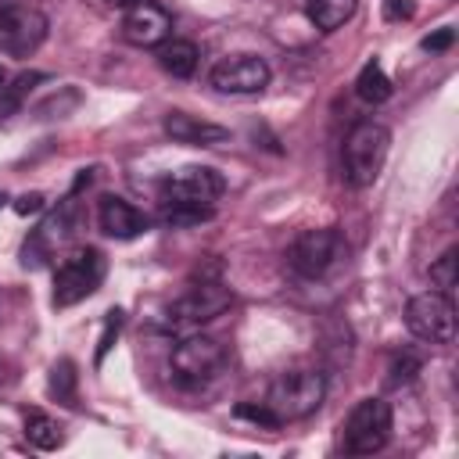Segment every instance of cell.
<instances>
[{"label":"cell","instance_id":"cell-13","mask_svg":"<svg viewBox=\"0 0 459 459\" xmlns=\"http://www.w3.org/2000/svg\"><path fill=\"white\" fill-rule=\"evenodd\" d=\"M172 36V14L154 4V0H140L133 7H126L122 18V39L133 47H161Z\"/></svg>","mask_w":459,"mask_h":459},{"label":"cell","instance_id":"cell-26","mask_svg":"<svg viewBox=\"0 0 459 459\" xmlns=\"http://www.w3.org/2000/svg\"><path fill=\"white\" fill-rule=\"evenodd\" d=\"M233 412H237L240 420H251V423H262V427H269V430H276V427H283V423H280V416H276V412H273V409H269L265 402H258V405H255V402H240V405H237Z\"/></svg>","mask_w":459,"mask_h":459},{"label":"cell","instance_id":"cell-24","mask_svg":"<svg viewBox=\"0 0 459 459\" xmlns=\"http://www.w3.org/2000/svg\"><path fill=\"white\" fill-rule=\"evenodd\" d=\"M75 104H79V90L65 86V90H61V97L54 93V97H47L43 104H36V118H65Z\"/></svg>","mask_w":459,"mask_h":459},{"label":"cell","instance_id":"cell-29","mask_svg":"<svg viewBox=\"0 0 459 459\" xmlns=\"http://www.w3.org/2000/svg\"><path fill=\"white\" fill-rule=\"evenodd\" d=\"M452 43H455V29H437V32L423 36V50H430V54H437V50H448Z\"/></svg>","mask_w":459,"mask_h":459},{"label":"cell","instance_id":"cell-22","mask_svg":"<svg viewBox=\"0 0 459 459\" xmlns=\"http://www.w3.org/2000/svg\"><path fill=\"white\" fill-rule=\"evenodd\" d=\"M75 387H79V373H75V362L72 359H57L50 366V377H47V391L61 402V405H79L75 402Z\"/></svg>","mask_w":459,"mask_h":459},{"label":"cell","instance_id":"cell-31","mask_svg":"<svg viewBox=\"0 0 459 459\" xmlns=\"http://www.w3.org/2000/svg\"><path fill=\"white\" fill-rule=\"evenodd\" d=\"M111 4H118V7H133V4H140V0H111Z\"/></svg>","mask_w":459,"mask_h":459},{"label":"cell","instance_id":"cell-4","mask_svg":"<svg viewBox=\"0 0 459 459\" xmlns=\"http://www.w3.org/2000/svg\"><path fill=\"white\" fill-rule=\"evenodd\" d=\"M169 369L179 384L201 387L226 369V344L219 337L190 330V333H183V341H176V348L169 355Z\"/></svg>","mask_w":459,"mask_h":459},{"label":"cell","instance_id":"cell-8","mask_svg":"<svg viewBox=\"0 0 459 459\" xmlns=\"http://www.w3.org/2000/svg\"><path fill=\"white\" fill-rule=\"evenodd\" d=\"M50 32V22L39 7L7 4L0 11V54L7 57H32Z\"/></svg>","mask_w":459,"mask_h":459},{"label":"cell","instance_id":"cell-10","mask_svg":"<svg viewBox=\"0 0 459 459\" xmlns=\"http://www.w3.org/2000/svg\"><path fill=\"white\" fill-rule=\"evenodd\" d=\"M337 251H341L337 230H330V226H323V230H301L290 240V247H287V265L301 280H319L337 262Z\"/></svg>","mask_w":459,"mask_h":459},{"label":"cell","instance_id":"cell-21","mask_svg":"<svg viewBox=\"0 0 459 459\" xmlns=\"http://www.w3.org/2000/svg\"><path fill=\"white\" fill-rule=\"evenodd\" d=\"M355 93H359V100H366V104H384V100H391L394 86H391L387 72H384L377 61H369V65L359 72V79H355Z\"/></svg>","mask_w":459,"mask_h":459},{"label":"cell","instance_id":"cell-33","mask_svg":"<svg viewBox=\"0 0 459 459\" xmlns=\"http://www.w3.org/2000/svg\"><path fill=\"white\" fill-rule=\"evenodd\" d=\"M0 86H4V72H0Z\"/></svg>","mask_w":459,"mask_h":459},{"label":"cell","instance_id":"cell-7","mask_svg":"<svg viewBox=\"0 0 459 459\" xmlns=\"http://www.w3.org/2000/svg\"><path fill=\"white\" fill-rule=\"evenodd\" d=\"M405 330L427 344H452L455 337V305L441 290H423L405 305Z\"/></svg>","mask_w":459,"mask_h":459},{"label":"cell","instance_id":"cell-12","mask_svg":"<svg viewBox=\"0 0 459 459\" xmlns=\"http://www.w3.org/2000/svg\"><path fill=\"white\" fill-rule=\"evenodd\" d=\"M226 190V179L208 165H183L161 179V201H186V204H212Z\"/></svg>","mask_w":459,"mask_h":459},{"label":"cell","instance_id":"cell-25","mask_svg":"<svg viewBox=\"0 0 459 459\" xmlns=\"http://www.w3.org/2000/svg\"><path fill=\"white\" fill-rule=\"evenodd\" d=\"M118 330H122V308H111V312L104 316V330H100V337H97V351H93V362H97V366H100L104 355L115 348Z\"/></svg>","mask_w":459,"mask_h":459},{"label":"cell","instance_id":"cell-14","mask_svg":"<svg viewBox=\"0 0 459 459\" xmlns=\"http://www.w3.org/2000/svg\"><path fill=\"white\" fill-rule=\"evenodd\" d=\"M161 129L169 140L176 143H186V147H219L230 140V129L226 126H215L208 118H197V115H186V111H169L161 118Z\"/></svg>","mask_w":459,"mask_h":459},{"label":"cell","instance_id":"cell-11","mask_svg":"<svg viewBox=\"0 0 459 459\" xmlns=\"http://www.w3.org/2000/svg\"><path fill=\"white\" fill-rule=\"evenodd\" d=\"M269 65L255 54H230L222 61L212 65L208 72V82L219 90V93H233V97H251V93H262L269 86Z\"/></svg>","mask_w":459,"mask_h":459},{"label":"cell","instance_id":"cell-32","mask_svg":"<svg viewBox=\"0 0 459 459\" xmlns=\"http://www.w3.org/2000/svg\"><path fill=\"white\" fill-rule=\"evenodd\" d=\"M4 204H7V194H4V190H0V208H4Z\"/></svg>","mask_w":459,"mask_h":459},{"label":"cell","instance_id":"cell-19","mask_svg":"<svg viewBox=\"0 0 459 459\" xmlns=\"http://www.w3.org/2000/svg\"><path fill=\"white\" fill-rule=\"evenodd\" d=\"M215 215L212 204H186V201H161L158 208V222L169 230H183V226H201Z\"/></svg>","mask_w":459,"mask_h":459},{"label":"cell","instance_id":"cell-3","mask_svg":"<svg viewBox=\"0 0 459 459\" xmlns=\"http://www.w3.org/2000/svg\"><path fill=\"white\" fill-rule=\"evenodd\" d=\"M230 301H233L230 287H222L219 280H204V283L190 287L186 294H179L176 301H169L154 326L165 333H190V330L212 323L215 316H222L230 308Z\"/></svg>","mask_w":459,"mask_h":459},{"label":"cell","instance_id":"cell-17","mask_svg":"<svg viewBox=\"0 0 459 459\" xmlns=\"http://www.w3.org/2000/svg\"><path fill=\"white\" fill-rule=\"evenodd\" d=\"M25 441L32 448H39V452H54V448L65 445V427L54 416H47V412L29 409L25 412Z\"/></svg>","mask_w":459,"mask_h":459},{"label":"cell","instance_id":"cell-9","mask_svg":"<svg viewBox=\"0 0 459 459\" xmlns=\"http://www.w3.org/2000/svg\"><path fill=\"white\" fill-rule=\"evenodd\" d=\"M75 233V194H68L57 212H50L22 244V265L25 269H39L47 265V258H54V251Z\"/></svg>","mask_w":459,"mask_h":459},{"label":"cell","instance_id":"cell-16","mask_svg":"<svg viewBox=\"0 0 459 459\" xmlns=\"http://www.w3.org/2000/svg\"><path fill=\"white\" fill-rule=\"evenodd\" d=\"M154 57H158V65L172 75V79H190L194 75V68H197V47L190 43V39H165L161 47H154Z\"/></svg>","mask_w":459,"mask_h":459},{"label":"cell","instance_id":"cell-5","mask_svg":"<svg viewBox=\"0 0 459 459\" xmlns=\"http://www.w3.org/2000/svg\"><path fill=\"white\" fill-rule=\"evenodd\" d=\"M108 262L97 247H79L72 251L57 269H54V294L50 305L54 308H72L79 301H86L100 283H104Z\"/></svg>","mask_w":459,"mask_h":459},{"label":"cell","instance_id":"cell-34","mask_svg":"<svg viewBox=\"0 0 459 459\" xmlns=\"http://www.w3.org/2000/svg\"><path fill=\"white\" fill-rule=\"evenodd\" d=\"M4 7H7V4H0V11H4Z\"/></svg>","mask_w":459,"mask_h":459},{"label":"cell","instance_id":"cell-27","mask_svg":"<svg viewBox=\"0 0 459 459\" xmlns=\"http://www.w3.org/2000/svg\"><path fill=\"white\" fill-rule=\"evenodd\" d=\"M387 373H391L387 384H391V387H402V384H409V380L420 373V359H416V355H394V362H391Z\"/></svg>","mask_w":459,"mask_h":459},{"label":"cell","instance_id":"cell-15","mask_svg":"<svg viewBox=\"0 0 459 459\" xmlns=\"http://www.w3.org/2000/svg\"><path fill=\"white\" fill-rule=\"evenodd\" d=\"M97 226H100V233H108L115 240H133L151 226V219L136 204H129L126 197L104 194L100 204H97Z\"/></svg>","mask_w":459,"mask_h":459},{"label":"cell","instance_id":"cell-6","mask_svg":"<svg viewBox=\"0 0 459 459\" xmlns=\"http://www.w3.org/2000/svg\"><path fill=\"white\" fill-rule=\"evenodd\" d=\"M391 405L384 398H362L351 405L341 427V445L348 455H373L391 441Z\"/></svg>","mask_w":459,"mask_h":459},{"label":"cell","instance_id":"cell-2","mask_svg":"<svg viewBox=\"0 0 459 459\" xmlns=\"http://www.w3.org/2000/svg\"><path fill=\"white\" fill-rule=\"evenodd\" d=\"M323 398H326V377L312 366L283 369L265 391V405L280 416V423L312 416L323 405Z\"/></svg>","mask_w":459,"mask_h":459},{"label":"cell","instance_id":"cell-18","mask_svg":"<svg viewBox=\"0 0 459 459\" xmlns=\"http://www.w3.org/2000/svg\"><path fill=\"white\" fill-rule=\"evenodd\" d=\"M43 72H18L14 79H4L0 86V118H11L14 111H22V104L29 100V93L43 82Z\"/></svg>","mask_w":459,"mask_h":459},{"label":"cell","instance_id":"cell-20","mask_svg":"<svg viewBox=\"0 0 459 459\" xmlns=\"http://www.w3.org/2000/svg\"><path fill=\"white\" fill-rule=\"evenodd\" d=\"M355 7L359 0H308V18L319 32H333L355 14Z\"/></svg>","mask_w":459,"mask_h":459},{"label":"cell","instance_id":"cell-30","mask_svg":"<svg viewBox=\"0 0 459 459\" xmlns=\"http://www.w3.org/2000/svg\"><path fill=\"white\" fill-rule=\"evenodd\" d=\"M18 215H36V212H43V194L39 190H32V194H22V197H14V204H11Z\"/></svg>","mask_w":459,"mask_h":459},{"label":"cell","instance_id":"cell-1","mask_svg":"<svg viewBox=\"0 0 459 459\" xmlns=\"http://www.w3.org/2000/svg\"><path fill=\"white\" fill-rule=\"evenodd\" d=\"M391 151V129L384 122L362 118L348 129L344 147H341V165H344V183L355 190H366L377 183V176L384 172Z\"/></svg>","mask_w":459,"mask_h":459},{"label":"cell","instance_id":"cell-28","mask_svg":"<svg viewBox=\"0 0 459 459\" xmlns=\"http://www.w3.org/2000/svg\"><path fill=\"white\" fill-rule=\"evenodd\" d=\"M412 14H416L412 0H384V18L387 22H409Z\"/></svg>","mask_w":459,"mask_h":459},{"label":"cell","instance_id":"cell-23","mask_svg":"<svg viewBox=\"0 0 459 459\" xmlns=\"http://www.w3.org/2000/svg\"><path fill=\"white\" fill-rule=\"evenodd\" d=\"M459 280V247H445L434 262H430V283L441 290V294H452Z\"/></svg>","mask_w":459,"mask_h":459}]
</instances>
